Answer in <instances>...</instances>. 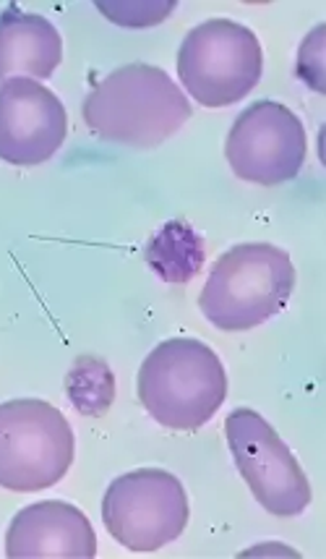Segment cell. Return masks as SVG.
<instances>
[{"label":"cell","mask_w":326,"mask_h":559,"mask_svg":"<svg viewBox=\"0 0 326 559\" xmlns=\"http://www.w3.org/2000/svg\"><path fill=\"white\" fill-rule=\"evenodd\" d=\"M82 112L105 142L152 150L189 121L191 103L162 69L131 63L108 73L86 95Z\"/></svg>","instance_id":"1"},{"label":"cell","mask_w":326,"mask_h":559,"mask_svg":"<svg viewBox=\"0 0 326 559\" xmlns=\"http://www.w3.org/2000/svg\"><path fill=\"white\" fill-rule=\"evenodd\" d=\"M136 390L146 414L159 426L196 431L225 403L228 374L209 345L191 337H172L144 358Z\"/></svg>","instance_id":"2"},{"label":"cell","mask_w":326,"mask_h":559,"mask_svg":"<svg viewBox=\"0 0 326 559\" xmlns=\"http://www.w3.org/2000/svg\"><path fill=\"white\" fill-rule=\"evenodd\" d=\"M292 288L295 267L288 251L271 243H241L217 259L198 306L219 330H254L288 306Z\"/></svg>","instance_id":"3"},{"label":"cell","mask_w":326,"mask_h":559,"mask_svg":"<svg viewBox=\"0 0 326 559\" xmlns=\"http://www.w3.org/2000/svg\"><path fill=\"white\" fill-rule=\"evenodd\" d=\"M264 71V52L249 26L209 19L185 35L178 50L183 90L204 108H225L249 95Z\"/></svg>","instance_id":"4"},{"label":"cell","mask_w":326,"mask_h":559,"mask_svg":"<svg viewBox=\"0 0 326 559\" xmlns=\"http://www.w3.org/2000/svg\"><path fill=\"white\" fill-rule=\"evenodd\" d=\"M73 429L56 405L9 401L0 405V487L39 491L56 487L73 463Z\"/></svg>","instance_id":"5"},{"label":"cell","mask_w":326,"mask_h":559,"mask_svg":"<svg viewBox=\"0 0 326 559\" xmlns=\"http://www.w3.org/2000/svg\"><path fill=\"white\" fill-rule=\"evenodd\" d=\"M102 523L118 544L138 555L168 547L189 523V497L181 478L159 468L116 478L105 491Z\"/></svg>","instance_id":"6"},{"label":"cell","mask_w":326,"mask_h":559,"mask_svg":"<svg viewBox=\"0 0 326 559\" xmlns=\"http://www.w3.org/2000/svg\"><path fill=\"white\" fill-rule=\"evenodd\" d=\"M225 435L238 471L266 512L295 518L309 508V476L264 416L249 408L232 411L225 421Z\"/></svg>","instance_id":"7"},{"label":"cell","mask_w":326,"mask_h":559,"mask_svg":"<svg viewBox=\"0 0 326 559\" xmlns=\"http://www.w3.org/2000/svg\"><path fill=\"white\" fill-rule=\"evenodd\" d=\"M225 155L232 173L249 183L277 186L292 181L309 155L301 118L285 105L262 99L232 123Z\"/></svg>","instance_id":"8"},{"label":"cell","mask_w":326,"mask_h":559,"mask_svg":"<svg viewBox=\"0 0 326 559\" xmlns=\"http://www.w3.org/2000/svg\"><path fill=\"white\" fill-rule=\"evenodd\" d=\"M69 118L63 103L35 79L16 76L0 84V159L39 165L61 150Z\"/></svg>","instance_id":"9"},{"label":"cell","mask_w":326,"mask_h":559,"mask_svg":"<svg viewBox=\"0 0 326 559\" xmlns=\"http://www.w3.org/2000/svg\"><path fill=\"white\" fill-rule=\"evenodd\" d=\"M97 536L79 508L61 499L29 504L13 518L5 534L9 559H92Z\"/></svg>","instance_id":"10"},{"label":"cell","mask_w":326,"mask_h":559,"mask_svg":"<svg viewBox=\"0 0 326 559\" xmlns=\"http://www.w3.org/2000/svg\"><path fill=\"white\" fill-rule=\"evenodd\" d=\"M63 61V39L45 16L9 9L0 13V84L9 79H50Z\"/></svg>","instance_id":"11"},{"label":"cell","mask_w":326,"mask_h":559,"mask_svg":"<svg viewBox=\"0 0 326 559\" xmlns=\"http://www.w3.org/2000/svg\"><path fill=\"white\" fill-rule=\"evenodd\" d=\"M322 32L324 26H316L309 37H305L301 56H298V76L305 84L314 86L316 92H322Z\"/></svg>","instance_id":"12"}]
</instances>
